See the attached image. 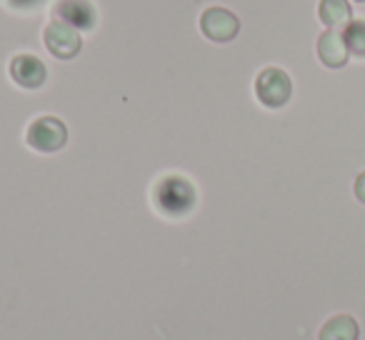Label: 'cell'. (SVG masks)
<instances>
[{
  "label": "cell",
  "mask_w": 365,
  "mask_h": 340,
  "mask_svg": "<svg viewBox=\"0 0 365 340\" xmlns=\"http://www.w3.org/2000/svg\"><path fill=\"white\" fill-rule=\"evenodd\" d=\"M318 18L325 28H348V23H353V8L348 0H320L318 6Z\"/></svg>",
  "instance_id": "30bf717a"
},
{
  "label": "cell",
  "mask_w": 365,
  "mask_h": 340,
  "mask_svg": "<svg viewBox=\"0 0 365 340\" xmlns=\"http://www.w3.org/2000/svg\"><path fill=\"white\" fill-rule=\"evenodd\" d=\"M43 43H46L48 53L58 61H73V58L81 53L83 48V38L81 31L73 28L66 21H51L43 31Z\"/></svg>",
  "instance_id": "277c9868"
},
{
  "label": "cell",
  "mask_w": 365,
  "mask_h": 340,
  "mask_svg": "<svg viewBox=\"0 0 365 340\" xmlns=\"http://www.w3.org/2000/svg\"><path fill=\"white\" fill-rule=\"evenodd\" d=\"M318 58L325 68H330V71L343 68L350 58L348 43H345L343 33L335 31V28H325V31L318 36Z\"/></svg>",
  "instance_id": "52a82bcc"
},
{
  "label": "cell",
  "mask_w": 365,
  "mask_h": 340,
  "mask_svg": "<svg viewBox=\"0 0 365 340\" xmlns=\"http://www.w3.org/2000/svg\"><path fill=\"white\" fill-rule=\"evenodd\" d=\"M200 31L213 43H230L233 38H238L240 21L228 8L213 6L208 11H203V16H200Z\"/></svg>",
  "instance_id": "5b68a950"
},
{
  "label": "cell",
  "mask_w": 365,
  "mask_h": 340,
  "mask_svg": "<svg viewBox=\"0 0 365 340\" xmlns=\"http://www.w3.org/2000/svg\"><path fill=\"white\" fill-rule=\"evenodd\" d=\"M345 43H348L350 56L365 58V21H353L345 28Z\"/></svg>",
  "instance_id": "8fae6325"
},
{
  "label": "cell",
  "mask_w": 365,
  "mask_h": 340,
  "mask_svg": "<svg viewBox=\"0 0 365 340\" xmlns=\"http://www.w3.org/2000/svg\"><path fill=\"white\" fill-rule=\"evenodd\" d=\"M353 193H355V198L360 200V203L365 205V170L363 173L358 175V178H355V185H353Z\"/></svg>",
  "instance_id": "7c38bea8"
},
{
  "label": "cell",
  "mask_w": 365,
  "mask_h": 340,
  "mask_svg": "<svg viewBox=\"0 0 365 340\" xmlns=\"http://www.w3.org/2000/svg\"><path fill=\"white\" fill-rule=\"evenodd\" d=\"M56 18L71 23L78 31H91L96 26V8L88 0H58Z\"/></svg>",
  "instance_id": "ba28073f"
},
{
  "label": "cell",
  "mask_w": 365,
  "mask_h": 340,
  "mask_svg": "<svg viewBox=\"0 0 365 340\" xmlns=\"http://www.w3.org/2000/svg\"><path fill=\"white\" fill-rule=\"evenodd\" d=\"M355 3H365V0H355Z\"/></svg>",
  "instance_id": "4fadbf2b"
},
{
  "label": "cell",
  "mask_w": 365,
  "mask_h": 340,
  "mask_svg": "<svg viewBox=\"0 0 365 340\" xmlns=\"http://www.w3.org/2000/svg\"><path fill=\"white\" fill-rule=\"evenodd\" d=\"M26 143L38 153H58L68 143V128L61 118H36L26 130Z\"/></svg>",
  "instance_id": "3957f363"
},
{
  "label": "cell",
  "mask_w": 365,
  "mask_h": 340,
  "mask_svg": "<svg viewBox=\"0 0 365 340\" xmlns=\"http://www.w3.org/2000/svg\"><path fill=\"white\" fill-rule=\"evenodd\" d=\"M155 205L170 218H180V215L190 213L195 205V190L180 175H170V178L160 180L155 188Z\"/></svg>",
  "instance_id": "6da1fadb"
},
{
  "label": "cell",
  "mask_w": 365,
  "mask_h": 340,
  "mask_svg": "<svg viewBox=\"0 0 365 340\" xmlns=\"http://www.w3.org/2000/svg\"><path fill=\"white\" fill-rule=\"evenodd\" d=\"M11 78H13V83H18V86L26 88V91H38V88L46 83L48 68L38 56L21 53V56H16L11 61Z\"/></svg>",
  "instance_id": "8992f818"
},
{
  "label": "cell",
  "mask_w": 365,
  "mask_h": 340,
  "mask_svg": "<svg viewBox=\"0 0 365 340\" xmlns=\"http://www.w3.org/2000/svg\"><path fill=\"white\" fill-rule=\"evenodd\" d=\"M255 96L270 110L288 105L290 96H293V81L283 68H265L255 78Z\"/></svg>",
  "instance_id": "7a4b0ae2"
},
{
  "label": "cell",
  "mask_w": 365,
  "mask_h": 340,
  "mask_svg": "<svg viewBox=\"0 0 365 340\" xmlns=\"http://www.w3.org/2000/svg\"><path fill=\"white\" fill-rule=\"evenodd\" d=\"M358 338H360L358 320L348 313L330 315L318 330V340H358Z\"/></svg>",
  "instance_id": "9c48e42d"
}]
</instances>
